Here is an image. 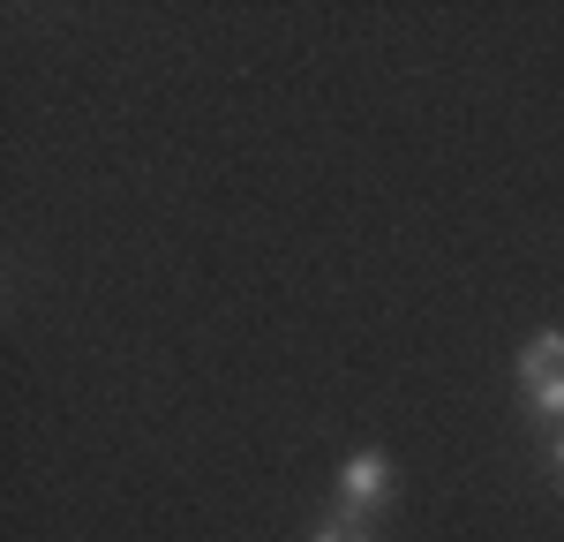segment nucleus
Segmentation results:
<instances>
[{
	"label": "nucleus",
	"mask_w": 564,
	"mask_h": 542,
	"mask_svg": "<svg viewBox=\"0 0 564 542\" xmlns=\"http://www.w3.org/2000/svg\"><path fill=\"white\" fill-rule=\"evenodd\" d=\"M391 490H399L391 452L361 445V452H347V467H339V505H332V512H347V520H377V512L391 505Z\"/></svg>",
	"instance_id": "f03ea898"
},
{
	"label": "nucleus",
	"mask_w": 564,
	"mask_h": 542,
	"mask_svg": "<svg viewBox=\"0 0 564 542\" xmlns=\"http://www.w3.org/2000/svg\"><path fill=\"white\" fill-rule=\"evenodd\" d=\"M520 392L534 422L564 430V332H534L520 347Z\"/></svg>",
	"instance_id": "f257e3e1"
},
{
	"label": "nucleus",
	"mask_w": 564,
	"mask_h": 542,
	"mask_svg": "<svg viewBox=\"0 0 564 542\" xmlns=\"http://www.w3.org/2000/svg\"><path fill=\"white\" fill-rule=\"evenodd\" d=\"M308 542H377V535H369V520H347V512H324V520L308 528Z\"/></svg>",
	"instance_id": "7ed1b4c3"
},
{
	"label": "nucleus",
	"mask_w": 564,
	"mask_h": 542,
	"mask_svg": "<svg viewBox=\"0 0 564 542\" xmlns=\"http://www.w3.org/2000/svg\"><path fill=\"white\" fill-rule=\"evenodd\" d=\"M550 467H557V483H564V430H550Z\"/></svg>",
	"instance_id": "20e7f679"
}]
</instances>
